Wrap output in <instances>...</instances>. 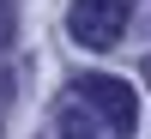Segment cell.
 <instances>
[{
	"mask_svg": "<svg viewBox=\"0 0 151 139\" xmlns=\"http://www.w3.org/2000/svg\"><path fill=\"white\" fill-rule=\"evenodd\" d=\"M67 36L79 48H115L127 36V0H73L67 6Z\"/></svg>",
	"mask_w": 151,
	"mask_h": 139,
	"instance_id": "1",
	"label": "cell"
},
{
	"mask_svg": "<svg viewBox=\"0 0 151 139\" xmlns=\"http://www.w3.org/2000/svg\"><path fill=\"white\" fill-rule=\"evenodd\" d=\"M73 85H79V97H85L115 133H127L133 121H139V91H133L127 79H115V73H85V79H73Z\"/></svg>",
	"mask_w": 151,
	"mask_h": 139,
	"instance_id": "2",
	"label": "cell"
},
{
	"mask_svg": "<svg viewBox=\"0 0 151 139\" xmlns=\"http://www.w3.org/2000/svg\"><path fill=\"white\" fill-rule=\"evenodd\" d=\"M55 133L60 139H97V109H91V115H85V109H60Z\"/></svg>",
	"mask_w": 151,
	"mask_h": 139,
	"instance_id": "3",
	"label": "cell"
},
{
	"mask_svg": "<svg viewBox=\"0 0 151 139\" xmlns=\"http://www.w3.org/2000/svg\"><path fill=\"white\" fill-rule=\"evenodd\" d=\"M0 42H12V6L0 0Z\"/></svg>",
	"mask_w": 151,
	"mask_h": 139,
	"instance_id": "4",
	"label": "cell"
}]
</instances>
